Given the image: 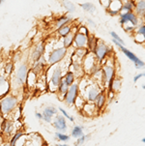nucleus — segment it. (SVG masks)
<instances>
[{
    "instance_id": "obj_1",
    "label": "nucleus",
    "mask_w": 145,
    "mask_h": 146,
    "mask_svg": "<svg viewBox=\"0 0 145 146\" xmlns=\"http://www.w3.org/2000/svg\"><path fill=\"white\" fill-rule=\"evenodd\" d=\"M18 106V99L13 95H8L0 100V114L7 115L11 113Z\"/></svg>"
},
{
    "instance_id": "obj_2",
    "label": "nucleus",
    "mask_w": 145,
    "mask_h": 146,
    "mask_svg": "<svg viewBox=\"0 0 145 146\" xmlns=\"http://www.w3.org/2000/svg\"><path fill=\"white\" fill-rule=\"evenodd\" d=\"M113 43L116 44L117 46H119L120 49H121L123 52H124V54L130 59V60L132 61V62L134 63V66H136V69H144L145 68V63L142 60H140V59H139L138 57H137L136 54L132 53L131 50L127 49L126 48H124V46H123L122 44H120L119 42L116 41V40H114V39H113Z\"/></svg>"
},
{
    "instance_id": "obj_3",
    "label": "nucleus",
    "mask_w": 145,
    "mask_h": 146,
    "mask_svg": "<svg viewBox=\"0 0 145 146\" xmlns=\"http://www.w3.org/2000/svg\"><path fill=\"white\" fill-rule=\"evenodd\" d=\"M78 92H79V84L73 83L69 87L67 93L64 96L63 101L67 106H72L75 103L78 97Z\"/></svg>"
},
{
    "instance_id": "obj_4",
    "label": "nucleus",
    "mask_w": 145,
    "mask_h": 146,
    "mask_svg": "<svg viewBox=\"0 0 145 146\" xmlns=\"http://www.w3.org/2000/svg\"><path fill=\"white\" fill-rule=\"evenodd\" d=\"M66 54H67V48H65L64 46L53 49L48 55V64L50 65H54V64L59 63L61 60H63Z\"/></svg>"
},
{
    "instance_id": "obj_5",
    "label": "nucleus",
    "mask_w": 145,
    "mask_h": 146,
    "mask_svg": "<svg viewBox=\"0 0 145 146\" xmlns=\"http://www.w3.org/2000/svg\"><path fill=\"white\" fill-rule=\"evenodd\" d=\"M28 76V66L27 64H21L19 67L18 71H17L16 76H15L14 82L17 86H23L25 83L26 80H27Z\"/></svg>"
},
{
    "instance_id": "obj_6",
    "label": "nucleus",
    "mask_w": 145,
    "mask_h": 146,
    "mask_svg": "<svg viewBox=\"0 0 145 146\" xmlns=\"http://www.w3.org/2000/svg\"><path fill=\"white\" fill-rule=\"evenodd\" d=\"M110 52V48L107 44H105L104 42H98L97 46H96L95 50H94V54L96 56V59H97L99 62L103 61L104 59L107 57V55Z\"/></svg>"
},
{
    "instance_id": "obj_7",
    "label": "nucleus",
    "mask_w": 145,
    "mask_h": 146,
    "mask_svg": "<svg viewBox=\"0 0 145 146\" xmlns=\"http://www.w3.org/2000/svg\"><path fill=\"white\" fill-rule=\"evenodd\" d=\"M120 23L123 26L126 25L127 23H130V26L136 27L138 24V17L134 12L120 14Z\"/></svg>"
},
{
    "instance_id": "obj_8",
    "label": "nucleus",
    "mask_w": 145,
    "mask_h": 146,
    "mask_svg": "<svg viewBox=\"0 0 145 146\" xmlns=\"http://www.w3.org/2000/svg\"><path fill=\"white\" fill-rule=\"evenodd\" d=\"M115 76V69L113 65L105 64L102 69V80L103 82L109 84Z\"/></svg>"
},
{
    "instance_id": "obj_9",
    "label": "nucleus",
    "mask_w": 145,
    "mask_h": 146,
    "mask_svg": "<svg viewBox=\"0 0 145 146\" xmlns=\"http://www.w3.org/2000/svg\"><path fill=\"white\" fill-rule=\"evenodd\" d=\"M52 126L54 129L59 133L67 132V122H66V118L63 115H55V118L52 119Z\"/></svg>"
},
{
    "instance_id": "obj_10",
    "label": "nucleus",
    "mask_w": 145,
    "mask_h": 146,
    "mask_svg": "<svg viewBox=\"0 0 145 146\" xmlns=\"http://www.w3.org/2000/svg\"><path fill=\"white\" fill-rule=\"evenodd\" d=\"M73 44L77 48H87L88 36L84 35L82 33H79V32H77L75 35V40H73Z\"/></svg>"
},
{
    "instance_id": "obj_11",
    "label": "nucleus",
    "mask_w": 145,
    "mask_h": 146,
    "mask_svg": "<svg viewBox=\"0 0 145 146\" xmlns=\"http://www.w3.org/2000/svg\"><path fill=\"white\" fill-rule=\"evenodd\" d=\"M46 50V46L44 42H40L34 46L33 50L31 52V58L33 61H37L39 60L42 56L44 55V52Z\"/></svg>"
},
{
    "instance_id": "obj_12",
    "label": "nucleus",
    "mask_w": 145,
    "mask_h": 146,
    "mask_svg": "<svg viewBox=\"0 0 145 146\" xmlns=\"http://www.w3.org/2000/svg\"><path fill=\"white\" fill-rule=\"evenodd\" d=\"M57 108L55 106H46V108H44L43 113H42L43 114V119L42 120H44L46 123H52V117L57 114Z\"/></svg>"
},
{
    "instance_id": "obj_13",
    "label": "nucleus",
    "mask_w": 145,
    "mask_h": 146,
    "mask_svg": "<svg viewBox=\"0 0 145 146\" xmlns=\"http://www.w3.org/2000/svg\"><path fill=\"white\" fill-rule=\"evenodd\" d=\"M63 80L62 76V69L60 67H56V68L52 72V76H51V84L54 88H57L60 81Z\"/></svg>"
},
{
    "instance_id": "obj_14",
    "label": "nucleus",
    "mask_w": 145,
    "mask_h": 146,
    "mask_svg": "<svg viewBox=\"0 0 145 146\" xmlns=\"http://www.w3.org/2000/svg\"><path fill=\"white\" fill-rule=\"evenodd\" d=\"M14 130V124L11 120L8 119H2L1 124H0V131L5 133L6 135H11Z\"/></svg>"
},
{
    "instance_id": "obj_15",
    "label": "nucleus",
    "mask_w": 145,
    "mask_h": 146,
    "mask_svg": "<svg viewBox=\"0 0 145 146\" xmlns=\"http://www.w3.org/2000/svg\"><path fill=\"white\" fill-rule=\"evenodd\" d=\"M100 90L98 87L94 85H91L87 88V100L91 103H94L97 100L98 96L100 95Z\"/></svg>"
},
{
    "instance_id": "obj_16",
    "label": "nucleus",
    "mask_w": 145,
    "mask_h": 146,
    "mask_svg": "<svg viewBox=\"0 0 145 146\" xmlns=\"http://www.w3.org/2000/svg\"><path fill=\"white\" fill-rule=\"evenodd\" d=\"M134 13L136 15L137 17H141L144 18L145 17V0H137L134 3Z\"/></svg>"
},
{
    "instance_id": "obj_17",
    "label": "nucleus",
    "mask_w": 145,
    "mask_h": 146,
    "mask_svg": "<svg viewBox=\"0 0 145 146\" xmlns=\"http://www.w3.org/2000/svg\"><path fill=\"white\" fill-rule=\"evenodd\" d=\"M46 66V60L44 56H42L39 60L34 61V65L32 67V72H33L34 74H39V73H41L42 70H43Z\"/></svg>"
},
{
    "instance_id": "obj_18",
    "label": "nucleus",
    "mask_w": 145,
    "mask_h": 146,
    "mask_svg": "<svg viewBox=\"0 0 145 146\" xmlns=\"http://www.w3.org/2000/svg\"><path fill=\"white\" fill-rule=\"evenodd\" d=\"M72 21V17L71 15H65V16H61L60 18H58L55 21V28L58 29L60 27L64 25H67Z\"/></svg>"
},
{
    "instance_id": "obj_19",
    "label": "nucleus",
    "mask_w": 145,
    "mask_h": 146,
    "mask_svg": "<svg viewBox=\"0 0 145 146\" xmlns=\"http://www.w3.org/2000/svg\"><path fill=\"white\" fill-rule=\"evenodd\" d=\"M77 32L72 30V32H70L67 36L64 37V38H63V46H64V48H69L70 46H73V40H75V33H77Z\"/></svg>"
},
{
    "instance_id": "obj_20",
    "label": "nucleus",
    "mask_w": 145,
    "mask_h": 146,
    "mask_svg": "<svg viewBox=\"0 0 145 146\" xmlns=\"http://www.w3.org/2000/svg\"><path fill=\"white\" fill-rule=\"evenodd\" d=\"M122 81L120 78H114L112 81L109 84V92H118L119 89L121 88Z\"/></svg>"
},
{
    "instance_id": "obj_21",
    "label": "nucleus",
    "mask_w": 145,
    "mask_h": 146,
    "mask_svg": "<svg viewBox=\"0 0 145 146\" xmlns=\"http://www.w3.org/2000/svg\"><path fill=\"white\" fill-rule=\"evenodd\" d=\"M134 3L132 0H127L124 2V4H122V8L120 10V14L124 13H129V12H132L134 9Z\"/></svg>"
},
{
    "instance_id": "obj_22",
    "label": "nucleus",
    "mask_w": 145,
    "mask_h": 146,
    "mask_svg": "<svg viewBox=\"0 0 145 146\" xmlns=\"http://www.w3.org/2000/svg\"><path fill=\"white\" fill-rule=\"evenodd\" d=\"M73 30V26L71 25V24H67V25H64L62 27H60V28L57 29V34L59 37H62L64 38L65 36H67L70 32H72Z\"/></svg>"
},
{
    "instance_id": "obj_23",
    "label": "nucleus",
    "mask_w": 145,
    "mask_h": 146,
    "mask_svg": "<svg viewBox=\"0 0 145 146\" xmlns=\"http://www.w3.org/2000/svg\"><path fill=\"white\" fill-rule=\"evenodd\" d=\"M99 40L94 36V35H89L88 37V44H87V48L89 49L91 52H94L96 46H97V44Z\"/></svg>"
},
{
    "instance_id": "obj_24",
    "label": "nucleus",
    "mask_w": 145,
    "mask_h": 146,
    "mask_svg": "<svg viewBox=\"0 0 145 146\" xmlns=\"http://www.w3.org/2000/svg\"><path fill=\"white\" fill-rule=\"evenodd\" d=\"M105 100H107V98H105V95L104 93H100V95L98 96L97 100L95 101L96 103V108H97L98 110H102L103 108L105 106Z\"/></svg>"
},
{
    "instance_id": "obj_25",
    "label": "nucleus",
    "mask_w": 145,
    "mask_h": 146,
    "mask_svg": "<svg viewBox=\"0 0 145 146\" xmlns=\"http://www.w3.org/2000/svg\"><path fill=\"white\" fill-rule=\"evenodd\" d=\"M69 87H70V86H69L65 81H64L63 80H61L60 83H59V85L57 86V92L59 94V96H62V97L64 98V96H65L66 93H67Z\"/></svg>"
},
{
    "instance_id": "obj_26",
    "label": "nucleus",
    "mask_w": 145,
    "mask_h": 146,
    "mask_svg": "<svg viewBox=\"0 0 145 146\" xmlns=\"http://www.w3.org/2000/svg\"><path fill=\"white\" fill-rule=\"evenodd\" d=\"M62 6L64 7V9L68 12L69 14H72L75 11V6L73 2H71L70 0H62Z\"/></svg>"
},
{
    "instance_id": "obj_27",
    "label": "nucleus",
    "mask_w": 145,
    "mask_h": 146,
    "mask_svg": "<svg viewBox=\"0 0 145 146\" xmlns=\"http://www.w3.org/2000/svg\"><path fill=\"white\" fill-rule=\"evenodd\" d=\"M63 80L68 84L69 86H71L72 84L75 83V74L72 71H68L65 74V76H63Z\"/></svg>"
},
{
    "instance_id": "obj_28",
    "label": "nucleus",
    "mask_w": 145,
    "mask_h": 146,
    "mask_svg": "<svg viewBox=\"0 0 145 146\" xmlns=\"http://www.w3.org/2000/svg\"><path fill=\"white\" fill-rule=\"evenodd\" d=\"M79 6L81 7L85 12H88V13H90V14H94L96 12V6L93 3H90V2L82 3V4H80Z\"/></svg>"
},
{
    "instance_id": "obj_29",
    "label": "nucleus",
    "mask_w": 145,
    "mask_h": 146,
    "mask_svg": "<svg viewBox=\"0 0 145 146\" xmlns=\"http://www.w3.org/2000/svg\"><path fill=\"white\" fill-rule=\"evenodd\" d=\"M71 135L75 138L80 137L81 135H83V127H81V126H75L72 130Z\"/></svg>"
},
{
    "instance_id": "obj_30",
    "label": "nucleus",
    "mask_w": 145,
    "mask_h": 146,
    "mask_svg": "<svg viewBox=\"0 0 145 146\" xmlns=\"http://www.w3.org/2000/svg\"><path fill=\"white\" fill-rule=\"evenodd\" d=\"M54 137L56 140L58 141H62V142H67L70 140V135H67L66 133H59V132H56L54 133Z\"/></svg>"
},
{
    "instance_id": "obj_31",
    "label": "nucleus",
    "mask_w": 145,
    "mask_h": 146,
    "mask_svg": "<svg viewBox=\"0 0 145 146\" xmlns=\"http://www.w3.org/2000/svg\"><path fill=\"white\" fill-rule=\"evenodd\" d=\"M23 135V132H18V133H16V135H13V137H12V139H11V141H10V144H11V146H16L17 144V141L21 138V137Z\"/></svg>"
},
{
    "instance_id": "obj_32",
    "label": "nucleus",
    "mask_w": 145,
    "mask_h": 146,
    "mask_svg": "<svg viewBox=\"0 0 145 146\" xmlns=\"http://www.w3.org/2000/svg\"><path fill=\"white\" fill-rule=\"evenodd\" d=\"M89 137H90V135H81L80 137L77 138V142L75 143V146H82L85 143V141H86L87 138H89Z\"/></svg>"
},
{
    "instance_id": "obj_33",
    "label": "nucleus",
    "mask_w": 145,
    "mask_h": 146,
    "mask_svg": "<svg viewBox=\"0 0 145 146\" xmlns=\"http://www.w3.org/2000/svg\"><path fill=\"white\" fill-rule=\"evenodd\" d=\"M13 70H14V64L12 62L7 63L6 66H5V73H6V75L10 76L13 73Z\"/></svg>"
},
{
    "instance_id": "obj_34",
    "label": "nucleus",
    "mask_w": 145,
    "mask_h": 146,
    "mask_svg": "<svg viewBox=\"0 0 145 146\" xmlns=\"http://www.w3.org/2000/svg\"><path fill=\"white\" fill-rule=\"evenodd\" d=\"M59 111H60V112L62 113V115L64 116V117H65V118H68V119L70 120L71 122H73V121H75V118H73V116H71L70 114H68L67 111H66L65 110H63L62 108H59Z\"/></svg>"
},
{
    "instance_id": "obj_35",
    "label": "nucleus",
    "mask_w": 145,
    "mask_h": 146,
    "mask_svg": "<svg viewBox=\"0 0 145 146\" xmlns=\"http://www.w3.org/2000/svg\"><path fill=\"white\" fill-rule=\"evenodd\" d=\"M136 33L137 34H140L143 37H145V23L141 24V25H139L138 27L136 28Z\"/></svg>"
},
{
    "instance_id": "obj_36",
    "label": "nucleus",
    "mask_w": 145,
    "mask_h": 146,
    "mask_svg": "<svg viewBox=\"0 0 145 146\" xmlns=\"http://www.w3.org/2000/svg\"><path fill=\"white\" fill-rule=\"evenodd\" d=\"M134 41H136L137 44H141V43H143V42H145V37L140 35V34L136 33V35H134Z\"/></svg>"
},
{
    "instance_id": "obj_37",
    "label": "nucleus",
    "mask_w": 145,
    "mask_h": 146,
    "mask_svg": "<svg viewBox=\"0 0 145 146\" xmlns=\"http://www.w3.org/2000/svg\"><path fill=\"white\" fill-rule=\"evenodd\" d=\"M110 35L112 36V38L114 39V40H116L119 42L120 44H124V42H123V40L121 38H120L119 36H118V34H116V32H114V31H111L110 32Z\"/></svg>"
},
{
    "instance_id": "obj_38",
    "label": "nucleus",
    "mask_w": 145,
    "mask_h": 146,
    "mask_svg": "<svg viewBox=\"0 0 145 146\" xmlns=\"http://www.w3.org/2000/svg\"><path fill=\"white\" fill-rule=\"evenodd\" d=\"M77 32H79V33H82V34H84V35H86V36L89 37V31H88L87 27H85V26H80L79 28H78Z\"/></svg>"
},
{
    "instance_id": "obj_39",
    "label": "nucleus",
    "mask_w": 145,
    "mask_h": 146,
    "mask_svg": "<svg viewBox=\"0 0 145 146\" xmlns=\"http://www.w3.org/2000/svg\"><path fill=\"white\" fill-rule=\"evenodd\" d=\"M6 82H7L6 78H5L3 76L0 75V87H2V86H3L4 84H6Z\"/></svg>"
},
{
    "instance_id": "obj_40",
    "label": "nucleus",
    "mask_w": 145,
    "mask_h": 146,
    "mask_svg": "<svg viewBox=\"0 0 145 146\" xmlns=\"http://www.w3.org/2000/svg\"><path fill=\"white\" fill-rule=\"evenodd\" d=\"M142 76H143V75H142V74H138V75H136V76L134 78V82H136V81L138 80L139 78H141Z\"/></svg>"
},
{
    "instance_id": "obj_41",
    "label": "nucleus",
    "mask_w": 145,
    "mask_h": 146,
    "mask_svg": "<svg viewBox=\"0 0 145 146\" xmlns=\"http://www.w3.org/2000/svg\"><path fill=\"white\" fill-rule=\"evenodd\" d=\"M35 116H36L37 119H39V120L43 119V114H42V113H40V112H36L35 113Z\"/></svg>"
},
{
    "instance_id": "obj_42",
    "label": "nucleus",
    "mask_w": 145,
    "mask_h": 146,
    "mask_svg": "<svg viewBox=\"0 0 145 146\" xmlns=\"http://www.w3.org/2000/svg\"><path fill=\"white\" fill-rule=\"evenodd\" d=\"M87 21H88V23L91 24V25H92L93 27H96V23H95L94 21H91L90 19H87Z\"/></svg>"
},
{
    "instance_id": "obj_43",
    "label": "nucleus",
    "mask_w": 145,
    "mask_h": 146,
    "mask_svg": "<svg viewBox=\"0 0 145 146\" xmlns=\"http://www.w3.org/2000/svg\"><path fill=\"white\" fill-rule=\"evenodd\" d=\"M55 146H68L67 144H62V143H57V144H55Z\"/></svg>"
},
{
    "instance_id": "obj_44",
    "label": "nucleus",
    "mask_w": 145,
    "mask_h": 146,
    "mask_svg": "<svg viewBox=\"0 0 145 146\" xmlns=\"http://www.w3.org/2000/svg\"><path fill=\"white\" fill-rule=\"evenodd\" d=\"M2 146H11V144H10V143H4Z\"/></svg>"
},
{
    "instance_id": "obj_45",
    "label": "nucleus",
    "mask_w": 145,
    "mask_h": 146,
    "mask_svg": "<svg viewBox=\"0 0 145 146\" xmlns=\"http://www.w3.org/2000/svg\"><path fill=\"white\" fill-rule=\"evenodd\" d=\"M4 2H5V0H0V6H1V5L4 3Z\"/></svg>"
},
{
    "instance_id": "obj_46",
    "label": "nucleus",
    "mask_w": 145,
    "mask_h": 146,
    "mask_svg": "<svg viewBox=\"0 0 145 146\" xmlns=\"http://www.w3.org/2000/svg\"><path fill=\"white\" fill-rule=\"evenodd\" d=\"M141 141L145 143V137H144V138H142V140H141Z\"/></svg>"
},
{
    "instance_id": "obj_47",
    "label": "nucleus",
    "mask_w": 145,
    "mask_h": 146,
    "mask_svg": "<svg viewBox=\"0 0 145 146\" xmlns=\"http://www.w3.org/2000/svg\"><path fill=\"white\" fill-rule=\"evenodd\" d=\"M120 1H121L122 3H124V2H125V1H127V0H120Z\"/></svg>"
},
{
    "instance_id": "obj_48",
    "label": "nucleus",
    "mask_w": 145,
    "mask_h": 146,
    "mask_svg": "<svg viewBox=\"0 0 145 146\" xmlns=\"http://www.w3.org/2000/svg\"><path fill=\"white\" fill-rule=\"evenodd\" d=\"M1 121H2V118H1V115H0V124H1Z\"/></svg>"
},
{
    "instance_id": "obj_49",
    "label": "nucleus",
    "mask_w": 145,
    "mask_h": 146,
    "mask_svg": "<svg viewBox=\"0 0 145 146\" xmlns=\"http://www.w3.org/2000/svg\"><path fill=\"white\" fill-rule=\"evenodd\" d=\"M142 88L145 89V84H143V85H142Z\"/></svg>"
},
{
    "instance_id": "obj_50",
    "label": "nucleus",
    "mask_w": 145,
    "mask_h": 146,
    "mask_svg": "<svg viewBox=\"0 0 145 146\" xmlns=\"http://www.w3.org/2000/svg\"><path fill=\"white\" fill-rule=\"evenodd\" d=\"M142 75H143V76H145V72H144V73H143V74H142Z\"/></svg>"
},
{
    "instance_id": "obj_51",
    "label": "nucleus",
    "mask_w": 145,
    "mask_h": 146,
    "mask_svg": "<svg viewBox=\"0 0 145 146\" xmlns=\"http://www.w3.org/2000/svg\"><path fill=\"white\" fill-rule=\"evenodd\" d=\"M144 18H145V17H144Z\"/></svg>"
}]
</instances>
